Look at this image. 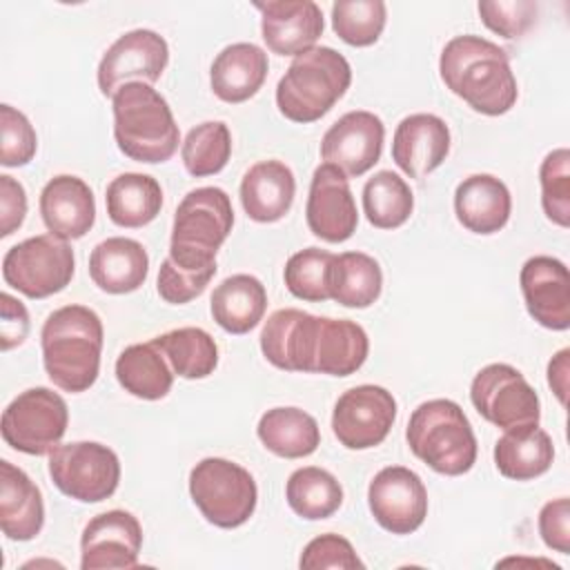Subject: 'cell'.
Masks as SVG:
<instances>
[{"label": "cell", "instance_id": "cell-1", "mask_svg": "<svg viewBox=\"0 0 570 570\" xmlns=\"http://www.w3.org/2000/svg\"><path fill=\"white\" fill-rule=\"evenodd\" d=\"M439 73L454 96L483 116L508 114L519 96L505 49L474 33L454 36L445 42Z\"/></svg>", "mask_w": 570, "mask_h": 570}, {"label": "cell", "instance_id": "cell-2", "mask_svg": "<svg viewBox=\"0 0 570 570\" xmlns=\"http://www.w3.org/2000/svg\"><path fill=\"white\" fill-rule=\"evenodd\" d=\"M105 330L100 316L85 305L53 309L42 330V363L51 383L65 392L89 390L100 372Z\"/></svg>", "mask_w": 570, "mask_h": 570}, {"label": "cell", "instance_id": "cell-3", "mask_svg": "<svg viewBox=\"0 0 570 570\" xmlns=\"http://www.w3.org/2000/svg\"><path fill=\"white\" fill-rule=\"evenodd\" d=\"M114 138L136 163H165L180 142V131L167 100L147 82H127L114 98Z\"/></svg>", "mask_w": 570, "mask_h": 570}, {"label": "cell", "instance_id": "cell-4", "mask_svg": "<svg viewBox=\"0 0 570 570\" xmlns=\"http://www.w3.org/2000/svg\"><path fill=\"white\" fill-rule=\"evenodd\" d=\"M352 67L332 47H309L294 56L276 85V107L292 122L323 118L350 89Z\"/></svg>", "mask_w": 570, "mask_h": 570}, {"label": "cell", "instance_id": "cell-5", "mask_svg": "<svg viewBox=\"0 0 570 570\" xmlns=\"http://www.w3.org/2000/svg\"><path fill=\"white\" fill-rule=\"evenodd\" d=\"M407 445L416 459L445 476L472 470L476 461V436L459 403L432 399L421 403L407 421Z\"/></svg>", "mask_w": 570, "mask_h": 570}, {"label": "cell", "instance_id": "cell-6", "mask_svg": "<svg viewBox=\"0 0 570 570\" xmlns=\"http://www.w3.org/2000/svg\"><path fill=\"white\" fill-rule=\"evenodd\" d=\"M232 225V200L220 187L191 189L174 214L169 258L187 269L216 267V254Z\"/></svg>", "mask_w": 570, "mask_h": 570}, {"label": "cell", "instance_id": "cell-7", "mask_svg": "<svg viewBox=\"0 0 570 570\" xmlns=\"http://www.w3.org/2000/svg\"><path fill=\"white\" fill-rule=\"evenodd\" d=\"M189 494L205 521L223 530L247 523L258 501L254 476L243 465L220 456H207L191 468Z\"/></svg>", "mask_w": 570, "mask_h": 570}, {"label": "cell", "instance_id": "cell-8", "mask_svg": "<svg viewBox=\"0 0 570 570\" xmlns=\"http://www.w3.org/2000/svg\"><path fill=\"white\" fill-rule=\"evenodd\" d=\"M73 269L71 245L53 234L31 236L9 247L2 258L4 283L27 298H47L62 292L71 283Z\"/></svg>", "mask_w": 570, "mask_h": 570}, {"label": "cell", "instance_id": "cell-9", "mask_svg": "<svg viewBox=\"0 0 570 570\" xmlns=\"http://www.w3.org/2000/svg\"><path fill=\"white\" fill-rule=\"evenodd\" d=\"M67 425L69 410L65 399L49 387H29L4 407L0 432L9 448L42 456L60 445Z\"/></svg>", "mask_w": 570, "mask_h": 570}, {"label": "cell", "instance_id": "cell-10", "mask_svg": "<svg viewBox=\"0 0 570 570\" xmlns=\"http://www.w3.org/2000/svg\"><path fill=\"white\" fill-rule=\"evenodd\" d=\"M49 476L65 497L80 503H98L116 492L120 461L102 443L71 441L49 452Z\"/></svg>", "mask_w": 570, "mask_h": 570}, {"label": "cell", "instance_id": "cell-11", "mask_svg": "<svg viewBox=\"0 0 570 570\" xmlns=\"http://www.w3.org/2000/svg\"><path fill=\"white\" fill-rule=\"evenodd\" d=\"M474 410L501 430L539 425L541 403L525 376L508 363H490L481 367L470 385Z\"/></svg>", "mask_w": 570, "mask_h": 570}, {"label": "cell", "instance_id": "cell-12", "mask_svg": "<svg viewBox=\"0 0 570 570\" xmlns=\"http://www.w3.org/2000/svg\"><path fill=\"white\" fill-rule=\"evenodd\" d=\"M396 419V399L381 385H356L334 403L332 432L347 450H370L385 441Z\"/></svg>", "mask_w": 570, "mask_h": 570}, {"label": "cell", "instance_id": "cell-13", "mask_svg": "<svg viewBox=\"0 0 570 570\" xmlns=\"http://www.w3.org/2000/svg\"><path fill=\"white\" fill-rule=\"evenodd\" d=\"M169 62L167 40L151 29H131L102 53L98 89L114 96L127 82H156Z\"/></svg>", "mask_w": 570, "mask_h": 570}, {"label": "cell", "instance_id": "cell-14", "mask_svg": "<svg viewBox=\"0 0 570 570\" xmlns=\"http://www.w3.org/2000/svg\"><path fill=\"white\" fill-rule=\"evenodd\" d=\"M367 505L383 530L412 534L428 517V490L414 470L387 465L370 481Z\"/></svg>", "mask_w": 570, "mask_h": 570}, {"label": "cell", "instance_id": "cell-15", "mask_svg": "<svg viewBox=\"0 0 570 570\" xmlns=\"http://www.w3.org/2000/svg\"><path fill=\"white\" fill-rule=\"evenodd\" d=\"M385 127L372 111H347L341 116L321 140V158L341 169L347 178L370 171L383 151Z\"/></svg>", "mask_w": 570, "mask_h": 570}, {"label": "cell", "instance_id": "cell-16", "mask_svg": "<svg viewBox=\"0 0 570 570\" xmlns=\"http://www.w3.org/2000/svg\"><path fill=\"white\" fill-rule=\"evenodd\" d=\"M305 218L309 232L325 243H343L356 232V203L347 176L334 165L323 163L314 169Z\"/></svg>", "mask_w": 570, "mask_h": 570}, {"label": "cell", "instance_id": "cell-17", "mask_svg": "<svg viewBox=\"0 0 570 570\" xmlns=\"http://www.w3.org/2000/svg\"><path fill=\"white\" fill-rule=\"evenodd\" d=\"M142 548L140 521L127 510L96 514L80 537V568H136Z\"/></svg>", "mask_w": 570, "mask_h": 570}, {"label": "cell", "instance_id": "cell-18", "mask_svg": "<svg viewBox=\"0 0 570 570\" xmlns=\"http://www.w3.org/2000/svg\"><path fill=\"white\" fill-rule=\"evenodd\" d=\"M528 314L546 330L570 327V278L568 267L552 256H532L519 274Z\"/></svg>", "mask_w": 570, "mask_h": 570}, {"label": "cell", "instance_id": "cell-19", "mask_svg": "<svg viewBox=\"0 0 570 570\" xmlns=\"http://www.w3.org/2000/svg\"><path fill=\"white\" fill-rule=\"evenodd\" d=\"M318 316L296 307L276 309L261 330V352L278 370L314 372Z\"/></svg>", "mask_w": 570, "mask_h": 570}, {"label": "cell", "instance_id": "cell-20", "mask_svg": "<svg viewBox=\"0 0 570 570\" xmlns=\"http://www.w3.org/2000/svg\"><path fill=\"white\" fill-rule=\"evenodd\" d=\"M261 11V33L276 56H298L314 47L325 29L323 11L312 0L254 2Z\"/></svg>", "mask_w": 570, "mask_h": 570}, {"label": "cell", "instance_id": "cell-21", "mask_svg": "<svg viewBox=\"0 0 570 570\" xmlns=\"http://www.w3.org/2000/svg\"><path fill=\"white\" fill-rule=\"evenodd\" d=\"M450 154V127L434 114L405 116L392 138V160L410 178L434 171Z\"/></svg>", "mask_w": 570, "mask_h": 570}, {"label": "cell", "instance_id": "cell-22", "mask_svg": "<svg viewBox=\"0 0 570 570\" xmlns=\"http://www.w3.org/2000/svg\"><path fill=\"white\" fill-rule=\"evenodd\" d=\"M40 216L53 236L62 240L82 238L96 223L91 187L71 174L53 176L40 191Z\"/></svg>", "mask_w": 570, "mask_h": 570}, {"label": "cell", "instance_id": "cell-23", "mask_svg": "<svg viewBox=\"0 0 570 570\" xmlns=\"http://www.w3.org/2000/svg\"><path fill=\"white\" fill-rule=\"evenodd\" d=\"M512 212V196L505 183L492 174H472L456 185L454 214L472 234H497Z\"/></svg>", "mask_w": 570, "mask_h": 570}, {"label": "cell", "instance_id": "cell-24", "mask_svg": "<svg viewBox=\"0 0 570 570\" xmlns=\"http://www.w3.org/2000/svg\"><path fill=\"white\" fill-rule=\"evenodd\" d=\"M45 525L40 488L7 459L0 461V528L11 541H31Z\"/></svg>", "mask_w": 570, "mask_h": 570}, {"label": "cell", "instance_id": "cell-25", "mask_svg": "<svg viewBox=\"0 0 570 570\" xmlns=\"http://www.w3.org/2000/svg\"><path fill=\"white\" fill-rule=\"evenodd\" d=\"M149 274L145 247L127 236L100 240L89 256V276L107 294L136 292Z\"/></svg>", "mask_w": 570, "mask_h": 570}, {"label": "cell", "instance_id": "cell-26", "mask_svg": "<svg viewBox=\"0 0 570 570\" xmlns=\"http://www.w3.org/2000/svg\"><path fill=\"white\" fill-rule=\"evenodd\" d=\"M267 53L254 42L227 45L212 62L209 85L216 98L236 105L249 100L267 78Z\"/></svg>", "mask_w": 570, "mask_h": 570}, {"label": "cell", "instance_id": "cell-27", "mask_svg": "<svg viewBox=\"0 0 570 570\" xmlns=\"http://www.w3.org/2000/svg\"><path fill=\"white\" fill-rule=\"evenodd\" d=\"M294 194V174L281 160H261L252 165L240 180L243 209L256 223L281 220L292 209Z\"/></svg>", "mask_w": 570, "mask_h": 570}, {"label": "cell", "instance_id": "cell-28", "mask_svg": "<svg viewBox=\"0 0 570 570\" xmlns=\"http://www.w3.org/2000/svg\"><path fill=\"white\" fill-rule=\"evenodd\" d=\"M554 459V445L539 425H521L503 430L494 443V465L512 481H530L546 474Z\"/></svg>", "mask_w": 570, "mask_h": 570}, {"label": "cell", "instance_id": "cell-29", "mask_svg": "<svg viewBox=\"0 0 570 570\" xmlns=\"http://www.w3.org/2000/svg\"><path fill=\"white\" fill-rule=\"evenodd\" d=\"M214 321L229 334H247L254 330L267 309L265 285L252 274L227 276L214 287L209 298Z\"/></svg>", "mask_w": 570, "mask_h": 570}, {"label": "cell", "instance_id": "cell-30", "mask_svg": "<svg viewBox=\"0 0 570 570\" xmlns=\"http://www.w3.org/2000/svg\"><path fill=\"white\" fill-rule=\"evenodd\" d=\"M367 352L370 338L358 323L347 318L318 316L314 372L330 376H350L361 370Z\"/></svg>", "mask_w": 570, "mask_h": 570}, {"label": "cell", "instance_id": "cell-31", "mask_svg": "<svg viewBox=\"0 0 570 570\" xmlns=\"http://www.w3.org/2000/svg\"><path fill=\"white\" fill-rule=\"evenodd\" d=\"M107 216L118 227H145L163 207L160 183L149 174L125 171L116 176L105 191Z\"/></svg>", "mask_w": 570, "mask_h": 570}, {"label": "cell", "instance_id": "cell-32", "mask_svg": "<svg viewBox=\"0 0 570 570\" xmlns=\"http://www.w3.org/2000/svg\"><path fill=\"white\" fill-rule=\"evenodd\" d=\"M256 434L261 443L281 459H303L321 445V430L312 414L301 407H272L267 410Z\"/></svg>", "mask_w": 570, "mask_h": 570}, {"label": "cell", "instance_id": "cell-33", "mask_svg": "<svg viewBox=\"0 0 570 570\" xmlns=\"http://www.w3.org/2000/svg\"><path fill=\"white\" fill-rule=\"evenodd\" d=\"M174 370L167 365L160 347L149 343H134L116 358V379L125 392L142 401L165 399L174 383Z\"/></svg>", "mask_w": 570, "mask_h": 570}, {"label": "cell", "instance_id": "cell-34", "mask_svg": "<svg viewBox=\"0 0 570 570\" xmlns=\"http://www.w3.org/2000/svg\"><path fill=\"white\" fill-rule=\"evenodd\" d=\"M383 289L381 265L365 252L334 254L330 269V296L343 307H370Z\"/></svg>", "mask_w": 570, "mask_h": 570}, {"label": "cell", "instance_id": "cell-35", "mask_svg": "<svg viewBox=\"0 0 570 570\" xmlns=\"http://www.w3.org/2000/svg\"><path fill=\"white\" fill-rule=\"evenodd\" d=\"M285 499L301 519L321 521L341 508L343 488L332 472L316 465H305L289 474Z\"/></svg>", "mask_w": 570, "mask_h": 570}, {"label": "cell", "instance_id": "cell-36", "mask_svg": "<svg viewBox=\"0 0 570 570\" xmlns=\"http://www.w3.org/2000/svg\"><path fill=\"white\" fill-rule=\"evenodd\" d=\"M165 354L174 374L183 379H205L218 365V345L200 327H178L151 338Z\"/></svg>", "mask_w": 570, "mask_h": 570}, {"label": "cell", "instance_id": "cell-37", "mask_svg": "<svg viewBox=\"0 0 570 570\" xmlns=\"http://www.w3.org/2000/svg\"><path fill=\"white\" fill-rule=\"evenodd\" d=\"M412 209V189L399 174L383 169L367 178L363 187V212L370 225L379 229H396L410 218Z\"/></svg>", "mask_w": 570, "mask_h": 570}, {"label": "cell", "instance_id": "cell-38", "mask_svg": "<svg viewBox=\"0 0 570 570\" xmlns=\"http://www.w3.org/2000/svg\"><path fill=\"white\" fill-rule=\"evenodd\" d=\"M185 169L196 176L218 174L232 156V134L223 120H205L189 129L180 147Z\"/></svg>", "mask_w": 570, "mask_h": 570}, {"label": "cell", "instance_id": "cell-39", "mask_svg": "<svg viewBox=\"0 0 570 570\" xmlns=\"http://www.w3.org/2000/svg\"><path fill=\"white\" fill-rule=\"evenodd\" d=\"M387 20L383 0H336L332 4V29L352 47L374 45Z\"/></svg>", "mask_w": 570, "mask_h": 570}, {"label": "cell", "instance_id": "cell-40", "mask_svg": "<svg viewBox=\"0 0 570 570\" xmlns=\"http://www.w3.org/2000/svg\"><path fill=\"white\" fill-rule=\"evenodd\" d=\"M334 254L321 247H307L292 254L285 263L283 278L292 296L309 303H323L330 296V269Z\"/></svg>", "mask_w": 570, "mask_h": 570}, {"label": "cell", "instance_id": "cell-41", "mask_svg": "<svg viewBox=\"0 0 570 570\" xmlns=\"http://www.w3.org/2000/svg\"><path fill=\"white\" fill-rule=\"evenodd\" d=\"M539 183L543 214L566 229L570 225V151L566 147L546 154L539 167Z\"/></svg>", "mask_w": 570, "mask_h": 570}, {"label": "cell", "instance_id": "cell-42", "mask_svg": "<svg viewBox=\"0 0 570 570\" xmlns=\"http://www.w3.org/2000/svg\"><path fill=\"white\" fill-rule=\"evenodd\" d=\"M38 149V136L29 118L11 105H0V163L22 167L31 163Z\"/></svg>", "mask_w": 570, "mask_h": 570}, {"label": "cell", "instance_id": "cell-43", "mask_svg": "<svg viewBox=\"0 0 570 570\" xmlns=\"http://www.w3.org/2000/svg\"><path fill=\"white\" fill-rule=\"evenodd\" d=\"M483 24L501 38H521L537 20L539 4L532 0H483L476 4Z\"/></svg>", "mask_w": 570, "mask_h": 570}, {"label": "cell", "instance_id": "cell-44", "mask_svg": "<svg viewBox=\"0 0 570 570\" xmlns=\"http://www.w3.org/2000/svg\"><path fill=\"white\" fill-rule=\"evenodd\" d=\"M216 267H205V269H187L176 265L169 256L163 261L158 269V281L156 289L165 303L171 305H185L200 296L209 281L214 278Z\"/></svg>", "mask_w": 570, "mask_h": 570}, {"label": "cell", "instance_id": "cell-45", "mask_svg": "<svg viewBox=\"0 0 570 570\" xmlns=\"http://www.w3.org/2000/svg\"><path fill=\"white\" fill-rule=\"evenodd\" d=\"M298 566L305 570H318V568H341V570H356L365 563L358 559L352 543L341 534H321L312 539L298 559Z\"/></svg>", "mask_w": 570, "mask_h": 570}, {"label": "cell", "instance_id": "cell-46", "mask_svg": "<svg viewBox=\"0 0 570 570\" xmlns=\"http://www.w3.org/2000/svg\"><path fill=\"white\" fill-rule=\"evenodd\" d=\"M539 534L543 543L559 552H570V501L568 497H559L548 501L539 512Z\"/></svg>", "mask_w": 570, "mask_h": 570}, {"label": "cell", "instance_id": "cell-47", "mask_svg": "<svg viewBox=\"0 0 570 570\" xmlns=\"http://www.w3.org/2000/svg\"><path fill=\"white\" fill-rule=\"evenodd\" d=\"M27 216V194L24 187L2 174L0 176V236L7 238L11 236L24 220Z\"/></svg>", "mask_w": 570, "mask_h": 570}, {"label": "cell", "instance_id": "cell-48", "mask_svg": "<svg viewBox=\"0 0 570 570\" xmlns=\"http://www.w3.org/2000/svg\"><path fill=\"white\" fill-rule=\"evenodd\" d=\"M0 301H2L0 345L7 352L11 347L24 343V338L29 334V314H27V307L7 292L0 296Z\"/></svg>", "mask_w": 570, "mask_h": 570}, {"label": "cell", "instance_id": "cell-49", "mask_svg": "<svg viewBox=\"0 0 570 570\" xmlns=\"http://www.w3.org/2000/svg\"><path fill=\"white\" fill-rule=\"evenodd\" d=\"M568 358H570V350L563 347L548 363V385L552 387L561 405H566V394H568V372H570Z\"/></svg>", "mask_w": 570, "mask_h": 570}]
</instances>
